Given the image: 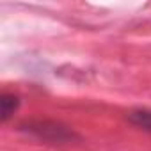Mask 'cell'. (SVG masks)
Here are the masks:
<instances>
[{
    "label": "cell",
    "instance_id": "6da1fadb",
    "mask_svg": "<svg viewBox=\"0 0 151 151\" xmlns=\"http://www.w3.org/2000/svg\"><path fill=\"white\" fill-rule=\"evenodd\" d=\"M22 130L50 144H71L73 140H78V135L73 130L53 121H30L22 124Z\"/></svg>",
    "mask_w": 151,
    "mask_h": 151
},
{
    "label": "cell",
    "instance_id": "3957f363",
    "mask_svg": "<svg viewBox=\"0 0 151 151\" xmlns=\"http://www.w3.org/2000/svg\"><path fill=\"white\" fill-rule=\"evenodd\" d=\"M128 121L139 128H142L144 132H149L151 133V110H146V109H137V110H132L128 114Z\"/></svg>",
    "mask_w": 151,
    "mask_h": 151
},
{
    "label": "cell",
    "instance_id": "7a4b0ae2",
    "mask_svg": "<svg viewBox=\"0 0 151 151\" xmlns=\"http://www.w3.org/2000/svg\"><path fill=\"white\" fill-rule=\"evenodd\" d=\"M20 107V100L14 94H2L0 98V119L2 123H6Z\"/></svg>",
    "mask_w": 151,
    "mask_h": 151
}]
</instances>
